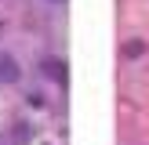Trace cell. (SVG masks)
Returning <instances> with one entry per match:
<instances>
[{
  "mask_svg": "<svg viewBox=\"0 0 149 145\" xmlns=\"http://www.w3.org/2000/svg\"><path fill=\"white\" fill-rule=\"evenodd\" d=\"M142 44H138V40H131V44H124V55H127V58H138V55H142Z\"/></svg>",
  "mask_w": 149,
  "mask_h": 145,
  "instance_id": "1",
  "label": "cell"
},
{
  "mask_svg": "<svg viewBox=\"0 0 149 145\" xmlns=\"http://www.w3.org/2000/svg\"><path fill=\"white\" fill-rule=\"evenodd\" d=\"M40 145H51V142H40Z\"/></svg>",
  "mask_w": 149,
  "mask_h": 145,
  "instance_id": "2",
  "label": "cell"
}]
</instances>
